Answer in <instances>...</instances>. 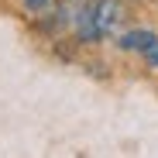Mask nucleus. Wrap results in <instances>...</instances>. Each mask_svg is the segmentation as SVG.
<instances>
[{
	"instance_id": "4",
	"label": "nucleus",
	"mask_w": 158,
	"mask_h": 158,
	"mask_svg": "<svg viewBox=\"0 0 158 158\" xmlns=\"http://www.w3.org/2000/svg\"><path fill=\"white\" fill-rule=\"evenodd\" d=\"M144 62H148L151 69H158V38H155V41L144 48Z\"/></svg>"
},
{
	"instance_id": "1",
	"label": "nucleus",
	"mask_w": 158,
	"mask_h": 158,
	"mask_svg": "<svg viewBox=\"0 0 158 158\" xmlns=\"http://www.w3.org/2000/svg\"><path fill=\"white\" fill-rule=\"evenodd\" d=\"M93 14H96V28H100V38L107 35H117L120 24L127 17V7L120 4V0H96L93 4Z\"/></svg>"
},
{
	"instance_id": "3",
	"label": "nucleus",
	"mask_w": 158,
	"mask_h": 158,
	"mask_svg": "<svg viewBox=\"0 0 158 158\" xmlns=\"http://www.w3.org/2000/svg\"><path fill=\"white\" fill-rule=\"evenodd\" d=\"M155 38H158L155 31H144V28H138V31H127V35H120V41H117V45H120L124 52H141V55H144V48H148Z\"/></svg>"
},
{
	"instance_id": "5",
	"label": "nucleus",
	"mask_w": 158,
	"mask_h": 158,
	"mask_svg": "<svg viewBox=\"0 0 158 158\" xmlns=\"http://www.w3.org/2000/svg\"><path fill=\"white\" fill-rule=\"evenodd\" d=\"M52 4V0H24V7H28V10H45Z\"/></svg>"
},
{
	"instance_id": "2",
	"label": "nucleus",
	"mask_w": 158,
	"mask_h": 158,
	"mask_svg": "<svg viewBox=\"0 0 158 158\" xmlns=\"http://www.w3.org/2000/svg\"><path fill=\"white\" fill-rule=\"evenodd\" d=\"M83 7H89V0H59L55 4V24L59 28H72V21L79 17Z\"/></svg>"
}]
</instances>
